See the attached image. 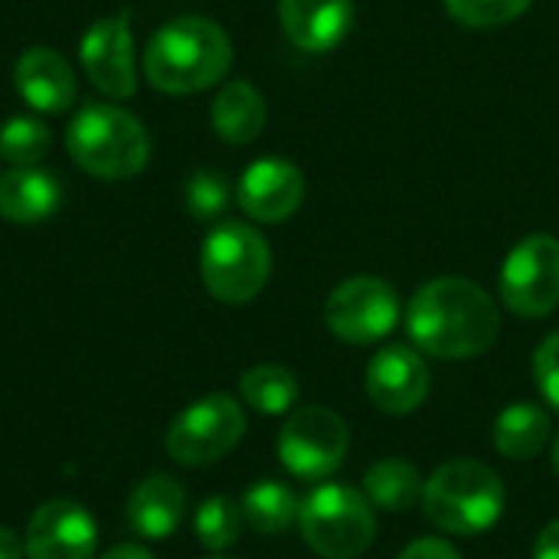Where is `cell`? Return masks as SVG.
Masks as SVG:
<instances>
[{
  "label": "cell",
  "mask_w": 559,
  "mask_h": 559,
  "mask_svg": "<svg viewBox=\"0 0 559 559\" xmlns=\"http://www.w3.org/2000/svg\"><path fill=\"white\" fill-rule=\"evenodd\" d=\"M409 341L439 360L485 354L501 331L495 298L468 278H432L406 305Z\"/></svg>",
  "instance_id": "obj_1"
},
{
  "label": "cell",
  "mask_w": 559,
  "mask_h": 559,
  "mask_svg": "<svg viewBox=\"0 0 559 559\" xmlns=\"http://www.w3.org/2000/svg\"><path fill=\"white\" fill-rule=\"evenodd\" d=\"M239 393L246 400V406H252L262 416H285L292 413L295 400H298V377L278 364H262L242 373L239 380Z\"/></svg>",
  "instance_id": "obj_23"
},
{
  "label": "cell",
  "mask_w": 559,
  "mask_h": 559,
  "mask_svg": "<svg viewBox=\"0 0 559 559\" xmlns=\"http://www.w3.org/2000/svg\"><path fill=\"white\" fill-rule=\"evenodd\" d=\"M13 85L16 95L43 115H66L79 95L72 66L52 46H29L13 66Z\"/></svg>",
  "instance_id": "obj_15"
},
{
  "label": "cell",
  "mask_w": 559,
  "mask_h": 559,
  "mask_svg": "<svg viewBox=\"0 0 559 559\" xmlns=\"http://www.w3.org/2000/svg\"><path fill=\"white\" fill-rule=\"evenodd\" d=\"M305 544L324 559L364 557L377 537L373 504L364 491L337 481L318 485L298 508Z\"/></svg>",
  "instance_id": "obj_5"
},
{
  "label": "cell",
  "mask_w": 559,
  "mask_h": 559,
  "mask_svg": "<svg viewBox=\"0 0 559 559\" xmlns=\"http://www.w3.org/2000/svg\"><path fill=\"white\" fill-rule=\"evenodd\" d=\"M324 321L344 344H377L400 324V295L373 275L347 278L328 295Z\"/></svg>",
  "instance_id": "obj_10"
},
{
  "label": "cell",
  "mask_w": 559,
  "mask_h": 559,
  "mask_svg": "<svg viewBox=\"0 0 559 559\" xmlns=\"http://www.w3.org/2000/svg\"><path fill=\"white\" fill-rule=\"evenodd\" d=\"M29 559H92L98 531L92 514L66 498H52L36 508L23 537Z\"/></svg>",
  "instance_id": "obj_12"
},
{
  "label": "cell",
  "mask_w": 559,
  "mask_h": 559,
  "mask_svg": "<svg viewBox=\"0 0 559 559\" xmlns=\"http://www.w3.org/2000/svg\"><path fill=\"white\" fill-rule=\"evenodd\" d=\"M69 157L98 180H128L147 167L151 138L144 124L118 105H85L66 128Z\"/></svg>",
  "instance_id": "obj_3"
},
{
  "label": "cell",
  "mask_w": 559,
  "mask_h": 559,
  "mask_svg": "<svg viewBox=\"0 0 559 559\" xmlns=\"http://www.w3.org/2000/svg\"><path fill=\"white\" fill-rule=\"evenodd\" d=\"M183 200L197 219H216L229 206V183L216 170H197L183 190Z\"/></svg>",
  "instance_id": "obj_27"
},
{
  "label": "cell",
  "mask_w": 559,
  "mask_h": 559,
  "mask_svg": "<svg viewBox=\"0 0 559 559\" xmlns=\"http://www.w3.org/2000/svg\"><path fill=\"white\" fill-rule=\"evenodd\" d=\"M347 449V423L328 406L295 409L278 436V459L301 481H324L334 475L344 465Z\"/></svg>",
  "instance_id": "obj_8"
},
{
  "label": "cell",
  "mask_w": 559,
  "mask_h": 559,
  "mask_svg": "<svg viewBox=\"0 0 559 559\" xmlns=\"http://www.w3.org/2000/svg\"><path fill=\"white\" fill-rule=\"evenodd\" d=\"M102 559H154L144 547H138V544H121V547H115V550H108Z\"/></svg>",
  "instance_id": "obj_32"
},
{
  "label": "cell",
  "mask_w": 559,
  "mask_h": 559,
  "mask_svg": "<svg viewBox=\"0 0 559 559\" xmlns=\"http://www.w3.org/2000/svg\"><path fill=\"white\" fill-rule=\"evenodd\" d=\"M62 203L59 177L39 167H13L0 174V216L10 223H43Z\"/></svg>",
  "instance_id": "obj_18"
},
{
  "label": "cell",
  "mask_w": 559,
  "mask_h": 559,
  "mask_svg": "<svg viewBox=\"0 0 559 559\" xmlns=\"http://www.w3.org/2000/svg\"><path fill=\"white\" fill-rule=\"evenodd\" d=\"M534 377L544 393V400L559 413V331L544 337V344L534 354Z\"/></svg>",
  "instance_id": "obj_28"
},
{
  "label": "cell",
  "mask_w": 559,
  "mask_h": 559,
  "mask_svg": "<svg viewBox=\"0 0 559 559\" xmlns=\"http://www.w3.org/2000/svg\"><path fill=\"white\" fill-rule=\"evenodd\" d=\"M210 121L226 144H249L265 128V98L252 82L233 79L213 98Z\"/></svg>",
  "instance_id": "obj_19"
},
{
  "label": "cell",
  "mask_w": 559,
  "mask_h": 559,
  "mask_svg": "<svg viewBox=\"0 0 559 559\" xmlns=\"http://www.w3.org/2000/svg\"><path fill=\"white\" fill-rule=\"evenodd\" d=\"M534 559H559V521L547 524L534 544Z\"/></svg>",
  "instance_id": "obj_30"
},
{
  "label": "cell",
  "mask_w": 559,
  "mask_h": 559,
  "mask_svg": "<svg viewBox=\"0 0 559 559\" xmlns=\"http://www.w3.org/2000/svg\"><path fill=\"white\" fill-rule=\"evenodd\" d=\"M49 144V128L39 118L16 115L7 118L0 128V160H10L13 167H36L46 157Z\"/></svg>",
  "instance_id": "obj_24"
},
{
  "label": "cell",
  "mask_w": 559,
  "mask_h": 559,
  "mask_svg": "<svg viewBox=\"0 0 559 559\" xmlns=\"http://www.w3.org/2000/svg\"><path fill=\"white\" fill-rule=\"evenodd\" d=\"M501 475L475 459L445 462L423 485V514L452 537H475L498 524L504 511Z\"/></svg>",
  "instance_id": "obj_4"
},
{
  "label": "cell",
  "mask_w": 559,
  "mask_h": 559,
  "mask_svg": "<svg viewBox=\"0 0 559 559\" xmlns=\"http://www.w3.org/2000/svg\"><path fill=\"white\" fill-rule=\"evenodd\" d=\"M285 36L305 52H331L354 23V0H278Z\"/></svg>",
  "instance_id": "obj_16"
},
{
  "label": "cell",
  "mask_w": 559,
  "mask_h": 559,
  "mask_svg": "<svg viewBox=\"0 0 559 559\" xmlns=\"http://www.w3.org/2000/svg\"><path fill=\"white\" fill-rule=\"evenodd\" d=\"M79 59H82L85 75L102 95H108L111 102L131 98L138 88L131 16L115 13V16L95 20L79 43Z\"/></svg>",
  "instance_id": "obj_11"
},
{
  "label": "cell",
  "mask_w": 559,
  "mask_h": 559,
  "mask_svg": "<svg viewBox=\"0 0 559 559\" xmlns=\"http://www.w3.org/2000/svg\"><path fill=\"white\" fill-rule=\"evenodd\" d=\"M272 275V249L259 229L239 219L219 223L200 249V278L216 301L246 305Z\"/></svg>",
  "instance_id": "obj_6"
},
{
  "label": "cell",
  "mask_w": 559,
  "mask_h": 559,
  "mask_svg": "<svg viewBox=\"0 0 559 559\" xmlns=\"http://www.w3.org/2000/svg\"><path fill=\"white\" fill-rule=\"evenodd\" d=\"M216 559H223V557H216Z\"/></svg>",
  "instance_id": "obj_34"
},
{
  "label": "cell",
  "mask_w": 559,
  "mask_h": 559,
  "mask_svg": "<svg viewBox=\"0 0 559 559\" xmlns=\"http://www.w3.org/2000/svg\"><path fill=\"white\" fill-rule=\"evenodd\" d=\"M187 498L170 475L144 478L128 498V524L138 537L167 540L183 521Z\"/></svg>",
  "instance_id": "obj_17"
},
{
  "label": "cell",
  "mask_w": 559,
  "mask_h": 559,
  "mask_svg": "<svg viewBox=\"0 0 559 559\" xmlns=\"http://www.w3.org/2000/svg\"><path fill=\"white\" fill-rule=\"evenodd\" d=\"M242 436H246L242 406L226 393H213L174 416L167 429V452L174 462L200 468L229 455L242 442Z\"/></svg>",
  "instance_id": "obj_7"
},
{
  "label": "cell",
  "mask_w": 559,
  "mask_h": 559,
  "mask_svg": "<svg viewBox=\"0 0 559 559\" xmlns=\"http://www.w3.org/2000/svg\"><path fill=\"white\" fill-rule=\"evenodd\" d=\"M547 439H550V416L534 403H514L495 423V449L514 462H527L540 455Z\"/></svg>",
  "instance_id": "obj_20"
},
{
  "label": "cell",
  "mask_w": 559,
  "mask_h": 559,
  "mask_svg": "<svg viewBox=\"0 0 559 559\" xmlns=\"http://www.w3.org/2000/svg\"><path fill=\"white\" fill-rule=\"evenodd\" d=\"M233 66L226 29L206 16H177L144 46V79L167 95H193L216 85Z\"/></svg>",
  "instance_id": "obj_2"
},
{
  "label": "cell",
  "mask_w": 559,
  "mask_h": 559,
  "mask_svg": "<svg viewBox=\"0 0 559 559\" xmlns=\"http://www.w3.org/2000/svg\"><path fill=\"white\" fill-rule=\"evenodd\" d=\"M554 468H557V475H559V439H557V445H554Z\"/></svg>",
  "instance_id": "obj_33"
},
{
  "label": "cell",
  "mask_w": 559,
  "mask_h": 559,
  "mask_svg": "<svg viewBox=\"0 0 559 559\" xmlns=\"http://www.w3.org/2000/svg\"><path fill=\"white\" fill-rule=\"evenodd\" d=\"M367 396L390 416H406L429 396V367L419 350L393 344L367 364Z\"/></svg>",
  "instance_id": "obj_14"
},
{
  "label": "cell",
  "mask_w": 559,
  "mask_h": 559,
  "mask_svg": "<svg viewBox=\"0 0 559 559\" xmlns=\"http://www.w3.org/2000/svg\"><path fill=\"white\" fill-rule=\"evenodd\" d=\"M423 475L406 459H383L364 478V495L380 511H409L423 501Z\"/></svg>",
  "instance_id": "obj_21"
},
{
  "label": "cell",
  "mask_w": 559,
  "mask_h": 559,
  "mask_svg": "<svg viewBox=\"0 0 559 559\" xmlns=\"http://www.w3.org/2000/svg\"><path fill=\"white\" fill-rule=\"evenodd\" d=\"M242 521L255 534H282L298 521L301 501L282 481H259L242 495Z\"/></svg>",
  "instance_id": "obj_22"
},
{
  "label": "cell",
  "mask_w": 559,
  "mask_h": 559,
  "mask_svg": "<svg viewBox=\"0 0 559 559\" xmlns=\"http://www.w3.org/2000/svg\"><path fill=\"white\" fill-rule=\"evenodd\" d=\"M305 200V174L285 157H262L249 164L236 183V203L249 219L282 223L298 213Z\"/></svg>",
  "instance_id": "obj_13"
},
{
  "label": "cell",
  "mask_w": 559,
  "mask_h": 559,
  "mask_svg": "<svg viewBox=\"0 0 559 559\" xmlns=\"http://www.w3.org/2000/svg\"><path fill=\"white\" fill-rule=\"evenodd\" d=\"M501 301L518 318H547L559 308V239L534 233L501 265Z\"/></svg>",
  "instance_id": "obj_9"
},
{
  "label": "cell",
  "mask_w": 559,
  "mask_h": 559,
  "mask_svg": "<svg viewBox=\"0 0 559 559\" xmlns=\"http://www.w3.org/2000/svg\"><path fill=\"white\" fill-rule=\"evenodd\" d=\"M396 559H462L459 550L449 544V540H439V537H423V540H413L403 554Z\"/></svg>",
  "instance_id": "obj_29"
},
{
  "label": "cell",
  "mask_w": 559,
  "mask_h": 559,
  "mask_svg": "<svg viewBox=\"0 0 559 559\" xmlns=\"http://www.w3.org/2000/svg\"><path fill=\"white\" fill-rule=\"evenodd\" d=\"M23 554H26L23 540L10 527H0V559H23Z\"/></svg>",
  "instance_id": "obj_31"
},
{
  "label": "cell",
  "mask_w": 559,
  "mask_h": 559,
  "mask_svg": "<svg viewBox=\"0 0 559 559\" xmlns=\"http://www.w3.org/2000/svg\"><path fill=\"white\" fill-rule=\"evenodd\" d=\"M527 7L531 0H445L449 16L472 29H491V26L511 23Z\"/></svg>",
  "instance_id": "obj_26"
},
{
  "label": "cell",
  "mask_w": 559,
  "mask_h": 559,
  "mask_svg": "<svg viewBox=\"0 0 559 559\" xmlns=\"http://www.w3.org/2000/svg\"><path fill=\"white\" fill-rule=\"evenodd\" d=\"M242 508H236L229 498H206L200 508H197V537L206 550H226L239 540V531H242Z\"/></svg>",
  "instance_id": "obj_25"
}]
</instances>
